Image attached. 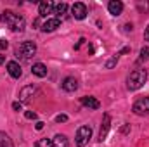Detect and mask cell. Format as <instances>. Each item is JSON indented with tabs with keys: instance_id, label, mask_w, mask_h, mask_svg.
<instances>
[{
	"instance_id": "cell-1",
	"label": "cell",
	"mask_w": 149,
	"mask_h": 147,
	"mask_svg": "<svg viewBox=\"0 0 149 147\" xmlns=\"http://www.w3.org/2000/svg\"><path fill=\"white\" fill-rule=\"evenodd\" d=\"M0 21H2V23H7L9 28H10L14 33H23V31H24V26H26L24 17L19 16V14H14L12 10H3Z\"/></svg>"
},
{
	"instance_id": "cell-2",
	"label": "cell",
	"mask_w": 149,
	"mask_h": 147,
	"mask_svg": "<svg viewBox=\"0 0 149 147\" xmlns=\"http://www.w3.org/2000/svg\"><path fill=\"white\" fill-rule=\"evenodd\" d=\"M146 80H148V71L146 69H141V68L134 69L127 78V88L128 90H139L141 87H144Z\"/></svg>"
},
{
	"instance_id": "cell-3",
	"label": "cell",
	"mask_w": 149,
	"mask_h": 147,
	"mask_svg": "<svg viewBox=\"0 0 149 147\" xmlns=\"http://www.w3.org/2000/svg\"><path fill=\"white\" fill-rule=\"evenodd\" d=\"M90 139H92V128H90L88 125H83V126H80V128L76 130V139H74V142H76L78 147H85L88 144Z\"/></svg>"
},
{
	"instance_id": "cell-4",
	"label": "cell",
	"mask_w": 149,
	"mask_h": 147,
	"mask_svg": "<svg viewBox=\"0 0 149 147\" xmlns=\"http://www.w3.org/2000/svg\"><path fill=\"white\" fill-rule=\"evenodd\" d=\"M17 54H21L23 59H31V57L37 54V45H35V42H31V40L23 42V43L19 45V49H17Z\"/></svg>"
},
{
	"instance_id": "cell-5",
	"label": "cell",
	"mask_w": 149,
	"mask_h": 147,
	"mask_svg": "<svg viewBox=\"0 0 149 147\" xmlns=\"http://www.w3.org/2000/svg\"><path fill=\"white\" fill-rule=\"evenodd\" d=\"M132 111H134V114H137V116H146V114H149V97H141V99H137V101L134 102V106H132Z\"/></svg>"
},
{
	"instance_id": "cell-6",
	"label": "cell",
	"mask_w": 149,
	"mask_h": 147,
	"mask_svg": "<svg viewBox=\"0 0 149 147\" xmlns=\"http://www.w3.org/2000/svg\"><path fill=\"white\" fill-rule=\"evenodd\" d=\"M71 12H73V17L74 19H85L87 17V5L81 3V2H74L71 5Z\"/></svg>"
},
{
	"instance_id": "cell-7",
	"label": "cell",
	"mask_w": 149,
	"mask_h": 147,
	"mask_svg": "<svg viewBox=\"0 0 149 147\" xmlns=\"http://www.w3.org/2000/svg\"><path fill=\"white\" fill-rule=\"evenodd\" d=\"M35 92H37V87H35V85H26V87H23V88L19 90V101H21V102H28V101L35 95Z\"/></svg>"
},
{
	"instance_id": "cell-8",
	"label": "cell",
	"mask_w": 149,
	"mask_h": 147,
	"mask_svg": "<svg viewBox=\"0 0 149 147\" xmlns=\"http://www.w3.org/2000/svg\"><path fill=\"white\" fill-rule=\"evenodd\" d=\"M59 26H61V19H59V17H50V19H47V21L42 24V31L50 33V31H56Z\"/></svg>"
},
{
	"instance_id": "cell-9",
	"label": "cell",
	"mask_w": 149,
	"mask_h": 147,
	"mask_svg": "<svg viewBox=\"0 0 149 147\" xmlns=\"http://www.w3.org/2000/svg\"><path fill=\"white\" fill-rule=\"evenodd\" d=\"M109 126H111V116H109V114H104V118H102V126H101V132H99V142H104V140H106L108 132H109Z\"/></svg>"
},
{
	"instance_id": "cell-10",
	"label": "cell",
	"mask_w": 149,
	"mask_h": 147,
	"mask_svg": "<svg viewBox=\"0 0 149 147\" xmlns=\"http://www.w3.org/2000/svg\"><path fill=\"white\" fill-rule=\"evenodd\" d=\"M54 12V3L50 2V0H45V2H40L38 3V14L42 16V17H47L49 14H52Z\"/></svg>"
},
{
	"instance_id": "cell-11",
	"label": "cell",
	"mask_w": 149,
	"mask_h": 147,
	"mask_svg": "<svg viewBox=\"0 0 149 147\" xmlns=\"http://www.w3.org/2000/svg\"><path fill=\"white\" fill-rule=\"evenodd\" d=\"M80 102H81V106H85V107H88V109H99L101 107V102L95 99V97H81L80 99Z\"/></svg>"
},
{
	"instance_id": "cell-12",
	"label": "cell",
	"mask_w": 149,
	"mask_h": 147,
	"mask_svg": "<svg viewBox=\"0 0 149 147\" xmlns=\"http://www.w3.org/2000/svg\"><path fill=\"white\" fill-rule=\"evenodd\" d=\"M7 71H9V74H10L12 78H21V74H23L21 66H19L16 61H10V62H7Z\"/></svg>"
},
{
	"instance_id": "cell-13",
	"label": "cell",
	"mask_w": 149,
	"mask_h": 147,
	"mask_svg": "<svg viewBox=\"0 0 149 147\" xmlns=\"http://www.w3.org/2000/svg\"><path fill=\"white\" fill-rule=\"evenodd\" d=\"M76 88H78V81H76V78L68 76V78L63 80V90H64V92H74Z\"/></svg>"
},
{
	"instance_id": "cell-14",
	"label": "cell",
	"mask_w": 149,
	"mask_h": 147,
	"mask_svg": "<svg viewBox=\"0 0 149 147\" xmlns=\"http://www.w3.org/2000/svg\"><path fill=\"white\" fill-rule=\"evenodd\" d=\"M108 10H109V14H113V16H120L123 12V3L120 0H111L108 3Z\"/></svg>"
},
{
	"instance_id": "cell-15",
	"label": "cell",
	"mask_w": 149,
	"mask_h": 147,
	"mask_svg": "<svg viewBox=\"0 0 149 147\" xmlns=\"http://www.w3.org/2000/svg\"><path fill=\"white\" fill-rule=\"evenodd\" d=\"M31 73L35 74V76H38V78H43V76H47V66L42 64V62H37V64H33Z\"/></svg>"
},
{
	"instance_id": "cell-16",
	"label": "cell",
	"mask_w": 149,
	"mask_h": 147,
	"mask_svg": "<svg viewBox=\"0 0 149 147\" xmlns=\"http://www.w3.org/2000/svg\"><path fill=\"white\" fill-rule=\"evenodd\" d=\"M52 146L54 147H70V142H68V139H66V135H56L54 139H52Z\"/></svg>"
},
{
	"instance_id": "cell-17",
	"label": "cell",
	"mask_w": 149,
	"mask_h": 147,
	"mask_svg": "<svg viewBox=\"0 0 149 147\" xmlns=\"http://www.w3.org/2000/svg\"><path fill=\"white\" fill-rule=\"evenodd\" d=\"M0 147H14L10 137H9L5 132H0Z\"/></svg>"
},
{
	"instance_id": "cell-18",
	"label": "cell",
	"mask_w": 149,
	"mask_h": 147,
	"mask_svg": "<svg viewBox=\"0 0 149 147\" xmlns=\"http://www.w3.org/2000/svg\"><path fill=\"white\" fill-rule=\"evenodd\" d=\"M66 12H68V3L61 2V3L54 5V14H57V16H63V14H66Z\"/></svg>"
},
{
	"instance_id": "cell-19",
	"label": "cell",
	"mask_w": 149,
	"mask_h": 147,
	"mask_svg": "<svg viewBox=\"0 0 149 147\" xmlns=\"http://www.w3.org/2000/svg\"><path fill=\"white\" fill-rule=\"evenodd\" d=\"M35 147H54V146H52L50 139H40V140H37Z\"/></svg>"
},
{
	"instance_id": "cell-20",
	"label": "cell",
	"mask_w": 149,
	"mask_h": 147,
	"mask_svg": "<svg viewBox=\"0 0 149 147\" xmlns=\"http://www.w3.org/2000/svg\"><path fill=\"white\" fill-rule=\"evenodd\" d=\"M149 59V47H142L141 49V57H139V61H148Z\"/></svg>"
},
{
	"instance_id": "cell-21",
	"label": "cell",
	"mask_w": 149,
	"mask_h": 147,
	"mask_svg": "<svg viewBox=\"0 0 149 147\" xmlns=\"http://www.w3.org/2000/svg\"><path fill=\"white\" fill-rule=\"evenodd\" d=\"M137 9L141 12H148L149 10V2H137Z\"/></svg>"
},
{
	"instance_id": "cell-22",
	"label": "cell",
	"mask_w": 149,
	"mask_h": 147,
	"mask_svg": "<svg viewBox=\"0 0 149 147\" xmlns=\"http://www.w3.org/2000/svg\"><path fill=\"white\" fill-rule=\"evenodd\" d=\"M118 59H120L118 55H113L111 59H109V61L106 62V68H108V69H111V68H114V66H116V62H118Z\"/></svg>"
},
{
	"instance_id": "cell-23",
	"label": "cell",
	"mask_w": 149,
	"mask_h": 147,
	"mask_svg": "<svg viewBox=\"0 0 149 147\" xmlns=\"http://www.w3.org/2000/svg\"><path fill=\"white\" fill-rule=\"evenodd\" d=\"M56 121H57V123H64V121H68V116H66V114H57V116H56Z\"/></svg>"
},
{
	"instance_id": "cell-24",
	"label": "cell",
	"mask_w": 149,
	"mask_h": 147,
	"mask_svg": "<svg viewBox=\"0 0 149 147\" xmlns=\"http://www.w3.org/2000/svg\"><path fill=\"white\" fill-rule=\"evenodd\" d=\"M24 116H26L28 119H37V112H33V111H26Z\"/></svg>"
},
{
	"instance_id": "cell-25",
	"label": "cell",
	"mask_w": 149,
	"mask_h": 147,
	"mask_svg": "<svg viewBox=\"0 0 149 147\" xmlns=\"http://www.w3.org/2000/svg\"><path fill=\"white\" fill-rule=\"evenodd\" d=\"M21 107H23L21 102H12V109L14 111H21Z\"/></svg>"
},
{
	"instance_id": "cell-26",
	"label": "cell",
	"mask_w": 149,
	"mask_h": 147,
	"mask_svg": "<svg viewBox=\"0 0 149 147\" xmlns=\"http://www.w3.org/2000/svg\"><path fill=\"white\" fill-rule=\"evenodd\" d=\"M83 42H85V38H80V42H78V43L74 45V50H78V49H80V47L83 45Z\"/></svg>"
},
{
	"instance_id": "cell-27",
	"label": "cell",
	"mask_w": 149,
	"mask_h": 147,
	"mask_svg": "<svg viewBox=\"0 0 149 147\" xmlns=\"http://www.w3.org/2000/svg\"><path fill=\"white\" fill-rule=\"evenodd\" d=\"M7 45H9V43H7L5 40H0V50H3V49H7Z\"/></svg>"
},
{
	"instance_id": "cell-28",
	"label": "cell",
	"mask_w": 149,
	"mask_h": 147,
	"mask_svg": "<svg viewBox=\"0 0 149 147\" xmlns=\"http://www.w3.org/2000/svg\"><path fill=\"white\" fill-rule=\"evenodd\" d=\"M43 125H45V123H42V121H37L35 128H37V130H42V128H43Z\"/></svg>"
},
{
	"instance_id": "cell-29",
	"label": "cell",
	"mask_w": 149,
	"mask_h": 147,
	"mask_svg": "<svg viewBox=\"0 0 149 147\" xmlns=\"http://www.w3.org/2000/svg\"><path fill=\"white\" fill-rule=\"evenodd\" d=\"M121 132H123V133H128V132H130V125H125V126L121 128Z\"/></svg>"
},
{
	"instance_id": "cell-30",
	"label": "cell",
	"mask_w": 149,
	"mask_h": 147,
	"mask_svg": "<svg viewBox=\"0 0 149 147\" xmlns=\"http://www.w3.org/2000/svg\"><path fill=\"white\" fill-rule=\"evenodd\" d=\"M144 38H146V40L149 42V26L146 28V31H144Z\"/></svg>"
},
{
	"instance_id": "cell-31",
	"label": "cell",
	"mask_w": 149,
	"mask_h": 147,
	"mask_svg": "<svg viewBox=\"0 0 149 147\" xmlns=\"http://www.w3.org/2000/svg\"><path fill=\"white\" fill-rule=\"evenodd\" d=\"M123 28H125V31H127V33H128V31H132V24H125Z\"/></svg>"
},
{
	"instance_id": "cell-32",
	"label": "cell",
	"mask_w": 149,
	"mask_h": 147,
	"mask_svg": "<svg viewBox=\"0 0 149 147\" xmlns=\"http://www.w3.org/2000/svg\"><path fill=\"white\" fill-rule=\"evenodd\" d=\"M3 61H5V57H3V55H0V66L3 64Z\"/></svg>"
}]
</instances>
